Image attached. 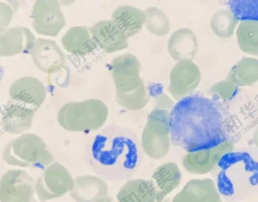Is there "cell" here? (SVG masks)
Listing matches in <instances>:
<instances>
[{
    "label": "cell",
    "instance_id": "cell-1",
    "mask_svg": "<svg viewBox=\"0 0 258 202\" xmlns=\"http://www.w3.org/2000/svg\"><path fill=\"white\" fill-rule=\"evenodd\" d=\"M144 153L140 139L129 127L110 124L87 142L85 160L99 177L118 182L130 179L140 168Z\"/></svg>",
    "mask_w": 258,
    "mask_h": 202
},
{
    "label": "cell",
    "instance_id": "cell-2",
    "mask_svg": "<svg viewBox=\"0 0 258 202\" xmlns=\"http://www.w3.org/2000/svg\"><path fill=\"white\" fill-rule=\"evenodd\" d=\"M171 144L186 152L215 147L227 139L213 103L197 94L177 101L170 112Z\"/></svg>",
    "mask_w": 258,
    "mask_h": 202
},
{
    "label": "cell",
    "instance_id": "cell-3",
    "mask_svg": "<svg viewBox=\"0 0 258 202\" xmlns=\"http://www.w3.org/2000/svg\"><path fill=\"white\" fill-rule=\"evenodd\" d=\"M212 172L225 202H240L258 193V148L226 152Z\"/></svg>",
    "mask_w": 258,
    "mask_h": 202
},
{
    "label": "cell",
    "instance_id": "cell-4",
    "mask_svg": "<svg viewBox=\"0 0 258 202\" xmlns=\"http://www.w3.org/2000/svg\"><path fill=\"white\" fill-rule=\"evenodd\" d=\"M140 69L139 60L130 53L118 56L111 63L116 102L129 111L140 110L150 100V94L140 76Z\"/></svg>",
    "mask_w": 258,
    "mask_h": 202
},
{
    "label": "cell",
    "instance_id": "cell-5",
    "mask_svg": "<svg viewBox=\"0 0 258 202\" xmlns=\"http://www.w3.org/2000/svg\"><path fill=\"white\" fill-rule=\"evenodd\" d=\"M108 112L106 105L97 98L70 102L59 110L57 121L68 131L94 132L101 129L107 119Z\"/></svg>",
    "mask_w": 258,
    "mask_h": 202
},
{
    "label": "cell",
    "instance_id": "cell-6",
    "mask_svg": "<svg viewBox=\"0 0 258 202\" xmlns=\"http://www.w3.org/2000/svg\"><path fill=\"white\" fill-rule=\"evenodd\" d=\"M3 158L8 164L22 168H42L53 161L44 140L34 133L10 140L4 148Z\"/></svg>",
    "mask_w": 258,
    "mask_h": 202
},
{
    "label": "cell",
    "instance_id": "cell-7",
    "mask_svg": "<svg viewBox=\"0 0 258 202\" xmlns=\"http://www.w3.org/2000/svg\"><path fill=\"white\" fill-rule=\"evenodd\" d=\"M170 111L153 109L148 115L141 138L144 154L149 158L159 160L169 153L171 142Z\"/></svg>",
    "mask_w": 258,
    "mask_h": 202
},
{
    "label": "cell",
    "instance_id": "cell-8",
    "mask_svg": "<svg viewBox=\"0 0 258 202\" xmlns=\"http://www.w3.org/2000/svg\"><path fill=\"white\" fill-rule=\"evenodd\" d=\"M74 179L62 165L55 162L47 166L36 181L39 202H47L64 195L74 186Z\"/></svg>",
    "mask_w": 258,
    "mask_h": 202
},
{
    "label": "cell",
    "instance_id": "cell-9",
    "mask_svg": "<svg viewBox=\"0 0 258 202\" xmlns=\"http://www.w3.org/2000/svg\"><path fill=\"white\" fill-rule=\"evenodd\" d=\"M36 181L27 171L10 169L0 181L1 202H39L35 190Z\"/></svg>",
    "mask_w": 258,
    "mask_h": 202
},
{
    "label": "cell",
    "instance_id": "cell-10",
    "mask_svg": "<svg viewBox=\"0 0 258 202\" xmlns=\"http://www.w3.org/2000/svg\"><path fill=\"white\" fill-rule=\"evenodd\" d=\"M32 26L39 34L54 37L65 26L60 5L54 0H38L33 6Z\"/></svg>",
    "mask_w": 258,
    "mask_h": 202
},
{
    "label": "cell",
    "instance_id": "cell-11",
    "mask_svg": "<svg viewBox=\"0 0 258 202\" xmlns=\"http://www.w3.org/2000/svg\"><path fill=\"white\" fill-rule=\"evenodd\" d=\"M201 79L200 69L194 62H178L170 72L168 91L174 99L178 101L190 94L197 87Z\"/></svg>",
    "mask_w": 258,
    "mask_h": 202
},
{
    "label": "cell",
    "instance_id": "cell-12",
    "mask_svg": "<svg viewBox=\"0 0 258 202\" xmlns=\"http://www.w3.org/2000/svg\"><path fill=\"white\" fill-rule=\"evenodd\" d=\"M234 148L229 139L212 148L196 152H187L182 160L185 170L191 174L204 175L212 172L221 157Z\"/></svg>",
    "mask_w": 258,
    "mask_h": 202
},
{
    "label": "cell",
    "instance_id": "cell-13",
    "mask_svg": "<svg viewBox=\"0 0 258 202\" xmlns=\"http://www.w3.org/2000/svg\"><path fill=\"white\" fill-rule=\"evenodd\" d=\"M46 89L38 79L25 76L15 80L10 86V100L25 106L38 110L46 97Z\"/></svg>",
    "mask_w": 258,
    "mask_h": 202
},
{
    "label": "cell",
    "instance_id": "cell-14",
    "mask_svg": "<svg viewBox=\"0 0 258 202\" xmlns=\"http://www.w3.org/2000/svg\"><path fill=\"white\" fill-rule=\"evenodd\" d=\"M29 53L38 68L47 73L60 69L66 63L65 55L53 40L35 39Z\"/></svg>",
    "mask_w": 258,
    "mask_h": 202
},
{
    "label": "cell",
    "instance_id": "cell-15",
    "mask_svg": "<svg viewBox=\"0 0 258 202\" xmlns=\"http://www.w3.org/2000/svg\"><path fill=\"white\" fill-rule=\"evenodd\" d=\"M221 196L212 179L188 180L171 202H222Z\"/></svg>",
    "mask_w": 258,
    "mask_h": 202
},
{
    "label": "cell",
    "instance_id": "cell-16",
    "mask_svg": "<svg viewBox=\"0 0 258 202\" xmlns=\"http://www.w3.org/2000/svg\"><path fill=\"white\" fill-rule=\"evenodd\" d=\"M89 29L97 46L107 53L122 50L128 45V39L111 20L99 21Z\"/></svg>",
    "mask_w": 258,
    "mask_h": 202
},
{
    "label": "cell",
    "instance_id": "cell-17",
    "mask_svg": "<svg viewBox=\"0 0 258 202\" xmlns=\"http://www.w3.org/2000/svg\"><path fill=\"white\" fill-rule=\"evenodd\" d=\"M37 110L12 100L2 111L1 123L6 132L11 134L25 133L32 127L33 119Z\"/></svg>",
    "mask_w": 258,
    "mask_h": 202
},
{
    "label": "cell",
    "instance_id": "cell-18",
    "mask_svg": "<svg viewBox=\"0 0 258 202\" xmlns=\"http://www.w3.org/2000/svg\"><path fill=\"white\" fill-rule=\"evenodd\" d=\"M74 182L70 195L76 202H101L108 196V186L98 176H80L74 179Z\"/></svg>",
    "mask_w": 258,
    "mask_h": 202
},
{
    "label": "cell",
    "instance_id": "cell-19",
    "mask_svg": "<svg viewBox=\"0 0 258 202\" xmlns=\"http://www.w3.org/2000/svg\"><path fill=\"white\" fill-rule=\"evenodd\" d=\"M35 39L30 30L26 27L10 28L0 35V56L10 57L29 53Z\"/></svg>",
    "mask_w": 258,
    "mask_h": 202
},
{
    "label": "cell",
    "instance_id": "cell-20",
    "mask_svg": "<svg viewBox=\"0 0 258 202\" xmlns=\"http://www.w3.org/2000/svg\"><path fill=\"white\" fill-rule=\"evenodd\" d=\"M182 178L180 170L174 162H168L158 166L149 179L155 189L157 200L161 202L167 195L180 184Z\"/></svg>",
    "mask_w": 258,
    "mask_h": 202
},
{
    "label": "cell",
    "instance_id": "cell-21",
    "mask_svg": "<svg viewBox=\"0 0 258 202\" xmlns=\"http://www.w3.org/2000/svg\"><path fill=\"white\" fill-rule=\"evenodd\" d=\"M198 49V38L194 32L188 28L176 30L168 40V52L177 62L192 61Z\"/></svg>",
    "mask_w": 258,
    "mask_h": 202
},
{
    "label": "cell",
    "instance_id": "cell-22",
    "mask_svg": "<svg viewBox=\"0 0 258 202\" xmlns=\"http://www.w3.org/2000/svg\"><path fill=\"white\" fill-rule=\"evenodd\" d=\"M145 19L144 10L130 5L116 8L113 11L111 18L127 39L140 32Z\"/></svg>",
    "mask_w": 258,
    "mask_h": 202
},
{
    "label": "cell",
    "instance_id": "cell-23",
    "mask_svg": "<svg viewBox=\"0 0 258 202\" xmlns=\"http://www.w3.org/2000/svg\"><path fill=\"white\" fill-rule=\"evenodd\" d=\"M116 199L117 202H156L157 195L149 179L130 178L120 187Z\"/></svg>",
    "mask_w": 258,
    "mask_h": 202
},
{
    "label": "cell",
    "instance_id": "cell-24",
    "mask_svg": "<svg viewBox=\"0 0 258 202\" xmlns=\"http://www.w3.org/2000/svg\"><path fill=\"white\" fill-rule=\"evenodd\" d=\"M61 41L68 52L76 56L90 54L98 47L89 28L86 26L70 28L63 35Z\"/></svg>",
    "mask_w": 258,
    "mask_h": 202
},
{
    "label": "cell",
    "instance_id": "cell-25",
    "mask_svg": "<svg viewBox=\"0 0 258 202\" xmlns=\"http://www.w3.org/2000/svg\"><path fill=\"white\" fill-rule=\"evenodd\" d=\"M226 79L237 87L253 85L258 81V58L243 57L232 67Z\"/></svg>",
    "mask_w": 258,
    "mask_h": 202
},
{
    "label": "cell",
    "instance_id": "cell-26",
    "mask_svg": "<svg viewBox=\"0 0 258 202\" xmlns=\"http://www.w3.org/2000/svg\"><path fill=\"white\" fill-rule=\"evenodd\" d=\"M235 35L239 49L248 55L258 58V20L240 21Z\"/></svg>",
    "mask_w": 258,
    "mask_h": 202
},
{
    "label": "cell",
    "instance_id": "cell-27",
    "mask_svg": "<svg viewBox=\"0 0 258 202\" xmlns=\"http://www.w3.org/2000/svg\"><path fill=\"white\" fill-rule=\"evenodd\" d=\"M240 21L234 13L228 9L216 11L212 16L210 25L213 32L218 37L228 38L235 33Z\"/></svg>",
    "mask_w": 258,
    "mask_h": 202
},
{
    "label": "cell",
    "instance_id": "cell-28",
    "mask_svg": "<svg viewBox=\"0 0 258 202\" xmlns=\"http://www.w3.org/2000/svg\"><path fill=\"white\" fill-rule=\"evenodd\" d=\"M146 19L144 25L151 33L157 36H163L170 30L169 20L165 13L160 9L148 7L144 10Z\"/></svg>",
    "mask_w": 258,
    "mask_h": 202
},
{
    "label": "cell",
    "instance_id": "cell-29",
    "mask_svg": "<svg viewBox=\"0 0 258 202\" xmlns=\"http://www.w3.org/2000/svg\"><path fill=\"white\" fill-rule=\"evenodd\" d=\"M237 88L226 79L214 84L210 87L209 92L212 95L221 99L229 100L234 96Z\"/></svg>",
    "mask_w": 258,
    "mask_h": 202
},
{
    "label": "cell",
    "instance_id": "cell-30",
    "mask_svg": "<svg viewBox=\"0 0 258 202\" xmlns=\"http://www.w3.org/2000/svg\"><path fill=\"white\" fill-rule=\"evenodd\" d=\"M154 109L165 110L170 112L175 103L165 94H158L154 97Z\"/></svg>",
    "mask_w": 258,
    "mask_h": 202
},
{
    "label": "cell",
    "instance_id": "cell-31",
    "mask_svg": "<svg viewBox=\"0 0 258 202\" xmlns=\"http://www.w3.org/2000/svg\"><path fill=\"white\" fill-rule=\"evenodd\" d=\"M252 139L255 147L258 148V127L253 133Z\"/></svg>",
    "mask_w": 258,
    "mask_h": 202
},
{
    "label": "cell",
    "instance_id": "cell-32",
    "mask_svg": "<svg viewBox=\"0 0 258 202\" xmlns=\"http://www.w3.org/2000/svg\"><path fill=\"white\" fill-rule=\"evenodd\" d=\"M101 202H116V201L112 197L108 195Z\"/></svg>",
    "mask_w": 258,
    "mask_h": 202
}]
</instances>
